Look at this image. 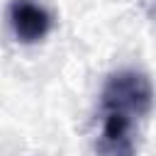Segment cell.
Listing matches in <instances>:
<instances>
[{"label":"cell","instance_id":"1","mask_svg":"<svg viewBox=\"0 0 156 156\" xmlns=\"http://www.w3.org/2000/svg\"><path fill=\"white\" fill-rule=\"evenodd\" d=\"M154 107V88L146 73L122 68L110 73L100 93L98 156H136V129Z\"/></svg>","mask_w":156,"mask_h":156},{"label":"cell","instance_id":"2","mask_svg":"<svg viewBox=\"0 0 156 156\" xmlns=\"http://www.w3.org/2000/svg\"><path fill=\"white\" fill-rule=\"evenodd\" d=\"M7 17L17 41L22 44H34L44 39L51 29V15L37 0H10Z\"/></svg>","mask_w":156,"mask_h":156}]
</instances>
